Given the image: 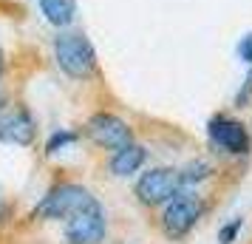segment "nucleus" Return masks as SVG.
Returning a JSON list of instances; mask_svg holds the SVG:
<instances>
[{
    "instance_id": "12",
    "label": "nucleus",
    "mask_w": 252,
    "mask_h": 244,
    "mask_svg": "<svg viewBox=\"0 0 252 244\" xmlns=\"http://www.w3.org/2000/svg\"><path fill=\"white\" fill-rule=\"evenodd\" d=\"M182 174H184V185L190 187V185H195V182H201V179L210 176V165L207 162H193V165H187V168H182Z\"/></svg>"
},
{
    "instance_id": "3",
    "label": "nucleus",
    "mask_w": 252,
    "mask_h": 244,
    "mask_svg": "<svg viewBox=\"0 0 252 244\" xmlns=\"http://www.w3.org/2000/svg\"><path fill=\"white\" fill-rule=\"evenodd\" d=\"M182 190H187L184 185V174L179 168H150L136 179L133 193L145 208H159L167 205L173 196H179Z\"/></svg>"
},
{
    "instance_id": "9",
    "label": "nucleus",
    "mask_w": 252,
    "mask_h": 244,
    "mask_svg": "<svg viewBox=\"0 0 252 244\" xmlns=\"http://www.w3.org/2000/svg\"><path fill=\"white\" fill-rule=\"evenodd\" d=\"M145 159H148V151L142 145H136V142H130V145H125V148H119V151L111 153L108 171L114 176H133L145 165Z\"/></svg>"
},
{
    "instance_id": "5",
    "label": "nucleus",
    "mask_w": 252,
    "mask_h": 244,
    "mask_svg": "<svg viewBox=\"0 0 252 244\" xmlns=\"http://www.w3.org/2000/svg\"><path fill=\"white\" fill-rule=\"evenodd\" d=\"M85 137L91 142H96L99 148H105V151H119V148L133 142V131H130V125L122 116L99 111V114H94L85 122Z\"/></svg>"
},
{
    "instance_id": "16",
    "label": "nucleus",
    "mask_w": 252,
    "mask_h": 244,
    "mask_svg": "<svg viewBox=\"0 0 252 244\" xmlns=\"http://www.w3.org/2000/svg\"><path fill=\"white\" fill-rule=\"evenodd\" d=\"M6 216V196H3V187H0V221Z\"/></svg>"
},
{
    "instance_id": "17",
    "label": "nucleus",
    "mask_w": 252,
    "mask_h": 244,
    "mask_svg": "<svg viewBox=\"0 0 252 244\" xmlns=\"http://www.w3.org/2000/svg\"><path fill=\"white\" fill-rule=\"evenodd\" d=\"M0 108H6V91H3V85H0Z\"/></svg>"
},
{
    "instance_id": "10",
    "label": "nucleus",
    "mask_w": 252,
    "mask_h": 244,
    "mask_svg": "<svg viewBox=\"0 0 252 244\" xmlns=\"http://www.w3.org/2000/svg\"><path fill=\"white\" fill-rule=\"evenodd\" d=\"M40 3V12L46 14V20L57 29L71 26L74 14H77V3L74 0H37Z\"/></svg>"
},
{
    "instance_id": "6",
    "label": "nucleus",
    "mask_w": 252,
    "mask_h": 244,
    "mask_svg": "<svg viewBox=\"0 0 252 244\" xmlns=\"http://www.w3.org/2000/svg\"><path fill=\"white\" fill-rule=\"evenodd\" d=\"M105 233H108V221L99 202L65 219V244H102Z\"/></svg>"
},
{
    "instance_id": "7",
    "label": "nucleus",
    "mask_w": 252,
    "mask_h": 244,
    "mask_svg": "<svg viewBox=\"0 0 252 244\" xmlns=\"http://www.w3.org/2000/svg\"><path fill=\"white\" fill-rule=\"evenodd\" d=\"M207 134H210V139H213L216 148L232 153V156H244V153H250V148H252L247 125L238 122V119H232V116H224V114L213 116L210 125H207Z\"/></svg>"
},
{
    "instance_id": "8",
    "label": "nucleus",
    "mask_w": 252,
    "mask_h": 244,
    "mask_svg": "<svg viewBox=\"0 0 252 244\" xmlns=\"http://www.w3.org/2000/svg\"><path fill=\"white\" fill-rule=\"evenodd\" d=\"M34 139H37V122L34 116L29 114V108H23V105L0 108V142L29 148Z\"/></svg>"
},
{
    "instance_id": "1",
    "label": "nucleus",
    "mask_w": 252,
    "mask_h": 244,
    "mask_svg": "<svg viewBox=\"0 0 252 244\" xmlns=\"http://www.w3.org/2000/svg\"><path fill=\"white\" fill-rule=\"evenodd\" d=\"M96 199L88 187L77 185V182H63V185H54L46 196L37 202L32 219H71L74 213L85 210L88 205H94Z\"/></svg>"
},
{
    "instance_id": "11",
    "label": "nucleus",
    "mask_w": 252,
    "mask_h": 244,
    "mask_svg": "<svg viewBox=\"0 0 252 244\" xmlns=\"http://www.w3.org/2000/svg\"><path fill=\"white\" fill-rule=\"evenodd\" d=\"M77 139H80L77 131H57V134H51V139L46 142V153H60L63 148L74 145Z\"/></svg>"
},
{
    "instance_id": "13",
    "label": "nucleus",
    "mask_w": 252,
    "mask_h": 244,
    "mask_svg": "<svg viewBox=\"0 0 252 244\" xmlns=\"http://www.w3.org/2000/svg\"><path fill=\"white\" fill-rule=\"evenodd\" d=\"M238 230H241V219L227 221V224L218 230V244H232L235 239H238Z\"/></svg>"
},
{
    "instance_id": "4",
    "label": "nucleus",
    "mask_w": 252,
    "mask_h": 244,
    "mask_svg": "<svg viewBox=\"0 0 252 244\" xmlns=\"http://www.w3.org/2000/svg\"><path fill=\"white\" fill-rule=\"evenodd\" d=\"M204 216V202L201 196H195L190 190H182L179 196H173L167 202V208L161 213V230L167 239H184L187 233L193 230L198 219Z\"/></svg>"
},
{
    "instance_id": "15",
    "label": "nucleus",
    "mask_w": 252,
    "mask_h": 244,
    "mask_svg": "<svg viewBox=\"0 0 252 244\" xmlns=\"http://www.w3.org/2000/svg\"><path fill=\"white\" fill-rule=\"evenodd\" d=\"M238 57L244 60V63H252V32L238 43Z\"/></svg>"
},
{
    "instance_id": "18",
    "label": "nucleus",
    "mask_w": 252,
    "mask_h": 244,
    "mask_svg": "<svg viewBox=\"0 0 252 244\" xmlns=\"http://www.w3.org/2000/svg\"><path fill=\"white\" fill-rule=\"evenodd\" d=\"M0 77H3V51H0Z\"/></svg>"
},
{
    "instance_id": "2",
    "label": "nucleus",
    "mask_w": 252,
    "mask_h": 244,
    "mask_svg": "<svg viewBox=\"0 0 252 244\" xmlns=\"http://www.w3.org/2000/svg\"><path fill=\"white\" fill-rule=\"evenodd\" d=\"M54 60L74 80H88L96 71V51L80 32H63L54 40Z\"/></svg>"
},
{
    "instance_id": "14",
    "label": "nucleus",
    "mask_w": 252,
    "mask_h": 244,
    "mask_svg": "<svg viewBox=\"0 0 252 244\" xmlns=\"http://www.w3.org/2000/svg\"><path fill=\"white\" fill-rule=\"evenodd\" d=\"M250 97H252V74L244 80V85H241L238 97H235V105H238V108H244V105L250 103Z\"/></svg>"
}]
</instances>
